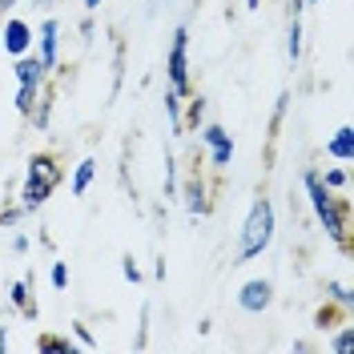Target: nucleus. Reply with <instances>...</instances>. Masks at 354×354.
Instances as JSON below:
<instances>
[{
    "label": "nucleus",
    "mask_w": 354,
    "mask_h": 354,
    "mask_svg": "<svg viewBox=\"0 0 354 354\" xmlns=\"http://www.w3.org/2000/svg\"><path fill=\"white\" fill-rule=\"evenodd\" d=\"M302 189H306V201L314 209V218H318V225L326 230V238L346 254L351 250V201L338 198V189H326L318 169L302 174Z\"/></svg>",
    "instance_id": "f257e3e1"
},
{
    "label": "nucleus",
    "mask_w": 354,
    "mask_h": 354,
    "mask_svg": "<svg viewBox=\"0 0 354 354\" xmlns=\"http://www.w3.org/2000/svg\"><path fill=\"white\" fill-rule=\"evenodd\" d=\"M65 181V165L57 161V153H32L24 165V181H21V198L17 209L21 214H37L44 201L57 194V185Z\"/></svg>",
    "instance_id": "f03ea898"
},
{
    "label": "nucleus",
    "mask_w": 354,
    "mask_h": 354,
    "mask_svg": "<svg viewBox=\"0 0 354 354\" xmlns=\"http://www.w3.org/2000/svg\"><path fill=\"white\" fill-rule=\"evenodd\" d=\"M278 234V214H274V201L270 198H254L250 214L242 221V234H238V262H254L262 258L270 242Z\"/></svg>",
    "instance_id": "7ed1b4c3"
},
{
    "label": "nucleus",
    "mask_w": 354,
    "mask_h": 354,
    "mask_svg": "<svg viewBox=\"0 0 354 354\" xmlns=\"http://www.w3.org/2000/svg\"><path fill=\"white\" fill-rule=\"evenodd\" d=\"M165 81H169V93H177V97L194 93V81H189V24L174 28V44L165 53Z\"/></svg>",
    "instance_id": "20e7f679"
},
{
    "label": "nucleus",
    "mask_w": 354,
    "mask_h": 354,
    "mask_svg": "<svg viewBox=\"0 0 354 354\" xmlns=\"http://www.w3.org/2000/svg\"><path fill=\"white\" fill-rule=\"evenodd\" d=\"M177 198H181V205H185L189 218H205V214L214 209V201H209V185H205L201 169H194V174L185 177V185H177Z\"/></svg>",
    "instance_id": "39448f33"
},
{
    "label": "nucleus",
    "mask_w": 354,
    "mask_h": 354,
    "mask_svg": "<svg viewBox=\"0 0 354 354\" xmlns=\"http://www.w3.org/2000/svg\"><path fill=\"white\" fill-rule=\"evenodd\" d=\"M0 44H4V53L8 57H24V53H32V44H37V32H32V24L21 21V17H8L4 28H0Z\"/></svg>",
    "instance_id": "423d86ee"
},
{
    "label": "nucleus",
    "mask_w": 354,
    "mask_h": 354,
    "mask_svg": "<svg viewBox=\"0 0 354 354\" xmlns=\"http://www.w3.org/2000/svg\"><path fill=\"white\" fill-rule=\"evenodd\" d=\"M201 141H205V149H209V165L214 169H230L234 165V137L221 129V125H201Z\"/></svg>",
    "instance_id": "0eeeda50"
},
{
    "label": "nucleus",
    "mask_w": 354,
    "mask_h": 354,
    "mask_svg": "<svg viewBox=\"0 0 354 354\" xmlns=\"http://www.w3.org/2000/svg\"><path fill=\"white\" fill-rule=\"evenodd\" d=\"M238 306H242L245 314H266V310L274 306V282H270V278H250V282H242Z\"/></svg>",
    "instance_id": "6e6552de"
},
{
    "label": "nucleus",
    "mask_w": 354,
    "mask_h": 354,
    "mask_svg": "<svg viewBox=\"0 0 354 354\" xmlns=\"http://www.w3.org/2000/svg\"><path fill=\"white\" fill-rule=\"evenodd\" d=\"M37 41H41L37 57L48 65V73L61 68V21H57V17H48V21L41 24V37H37Z\"/></svg>",
    "instance_id": "1a4fd4ad"
},
{
    "label": "nucleus",
    "mask_w": 354,
    "mask_h": 354,
    "mask_svg": "<svg viewBox=\"0 0 354 354\" xmlns=\"http://www.w3.org/2000/svg\"><path fill=\"white\" fill-rule=\"evenodd\" d=\"M8 302L21 310L28 322H37V318H41V306L32 302V274H24L21 282H12V290H8Z\"/></svg>",
    "instance_id": "9d476101"
},
{
    "label": "nucleus",
    "mask_w": 354,
    "mask_h": 354,
    "mask_svg": "<svg viewBox=\"0 0 354 354\" xmlns=\"http://www.w3.org/2000/svg\"><path fill=\"white\" fill-rule=\"evenodd\" d=\"M12 73H17V81H32V85H44V81H48V65H44L37 53H24V57H17Z\"/></svg>",
    "instance_id": "9b49d317"
},
{
    "label": "nucleus",
    "mask_w": 354,
    "mask_h": 354,
    "mask_svg": "<svg viewBox=\"0 0 354 354\" xmlns=\"http://www.w3.org/2000/svg\"><path fill=\"white\" fill-rule=\"evenodd\" d=\"M93 177H97V157H81V161L73 165V181H68L73 198H85L88 185H93Z\"/></svg>",
    "instance_id": "f8f14e48"
},
{
    "label": "nucleus",
    "mask_w": 354,
    "mask_h": 354,
    "mask_svg": "<svg viewBox=\"0 0 354 354\" xmlns=\"http://www.w3.org/2000/svg\"><path fill=\"white\" fill-rule=\"evenodd\" d=\"M53 88L44 85L41 88V97H37V105H32V113H28V121H32V129L37 133H48V121H53Z\"/></svg>",
    "instance_id": "ddd939ff"
},
{
    "label": "nucleus",
    "mask_w": 354,
    "mask_h": 354,
    "mask_svg": "<svg viewBox=\"0 0 354 354\" xmlns=\"http://www.w3.org/2000/svg\"><path fill=\"white\" fill-rule=\"evenodd\" d=\"M181 105H185V113H181V129L185 133L201 129V125H205V97H194V93H189Z\"/></svg>",
    "instance_id": "4468645a"
},
{
    "label": "nucleus",
    "mask_w": 354,
    "mask_h": 354,
    "mask_svg": "<svg viewBox=\"0 0 354 354\" xmlns=\"http://www.w3.org/2000/svg\"><path fill=\"white\" fill-rule=\"evenodd\" d=\"M326 153H330L334 161H351V157H354V129H351V125H342V129L326 141Z\"/></svg>",
    "instance_id": "2eb2a0df"
},
{
    "label": "nucleus",
    "mask_w": 354,
    "mask_h": 354,
    "mask_svg": "<svg viewBox=\"0 0 354 354\" xmlns=\"http://www.w3.org/2000/svg\"><path fill=\"white\" fill-rule=\"evenodd\" d=\"M48 85V81H44ZM44 85H32V81H17V113L21 117H28L32 113V105H37V97H41Z\"/></svg>",
    "instance_id": "dca6fc26"
},
{
    "label": "nucleus",
    "mask_w": 354,
    "mask_h": 354,
    "mask_svg": "<svg viewBox=\"0 0 354 354\" xmlns=\"http://www.w3.org/2000/svg\"><path fill=\"white\" fill-rule=\"evenodd\" d=\"M286 57L290 65L302 61V17H294V12H290V32H286Z\"/></svg>",
    "instance_id": "f3484780"
},
{
    "label": "nucleus",
    "mask_w": 354,
    "mask_h": 354,
    "mask_svg": "<svg viewBox=\"0 0 354 354\" xmlns=\"http://www.w3.org/2000/svg\"><path fill=\"white\" fill-rule=\"evenodd\" d=\"M326 302L351 314V310H354V290L346 286V282H326Z\"/></svg>",
    "instance_id": "a211bd4d"
},
{
    "label": "nucleus",
    "mask_w": 354,
    "mask_h": 354,
    "mask_svg": "<svg viewBox=\"0 0 354 354\" xmlns=\"http://www.w3.org/2000/svg\"><path fill=\"white\" fill-rule=\"evenodd\" d=\"M37 351H48V354H73L77 346L61 338V334H37Z\"/></svg>",
    "instance_id": "6ab92c4d"
},
{
    "label": "nucleus",
    "mask_w": 354,
    "mask_h": 354,
    "mask_svg": "<svg viewBox=\"0 0 354 354\" xmlns=\"http://www.w3.org/2000/svg\"><path fill=\"white\" fill-rule=\"evenodd\" d=\"M181 101L185 97H177V93H165V113H169V129H174V137H181Z\"/></svg>",
    "instance_id": "aec40b11"
},
{
    "label": "nucleus",
    "mask_w": 354,
    "mask_h": 354,
    "mask_svg": "<svg viewBox=\"0 0 354 354\" xmlns=\"http://www.w3.org/2000/svg\"><path fill=\"white\" fill-rule=\"evenodd\" d=\"M330 351H334V354H351V351H354V326H351V322H346V326H342V330L334 334Z\"/></svg>",
    "instance_id": "412c9836"
},
{
    "label": "nucleus",
    "mask_w": 354,
    "mask_h": 354,
    "mask_svg": "<svg viewBox=\"0 0 354 354\" xmlns=\"http://www.w3.org/2000/svg\"><path fill=\"white\" fill-rule=\"evenodd\" d=\"M322 185H326V189H346V185H351V174H346V169H326V174H322Z\"/></svg>",
    "instance_id": "4be33fe9"
},
{
    "label": "nucleus",
    "mask_w": 354,
    "mask_h": 354,
    "mask_svg": "<svg viewBox=\"0 0 354 354\" xmlns=\"http://www.w3.org/2000/svg\"><path fill=\"white\" fill-rule=\"evenodd\" d=\"M73 338H77V346H85V351H97V338L88 330L85 322H73Z\"/></svg>",
    "instance_id": "5701e85b"
},
{
    "label": "nucleus",
    "mask_w": 354,
    "mask_h": 354,
    "mask_svg": "<svg viewBox=\"0 0 354 354\" xmlns=\"http://www.w3.org/2000/svg\"><path fill=\"white\" fill-rule=\"evenodd\" d=\"M48 282H53V290H65L68 286V266L65 262H53V266H48Z\"/></svg>",
    "instance_id": "b1692460"
},
{
    "label": "nucleus",
    "mask_w": 354,
    "mask_h": 354,
    "mask_svg": "<svg viewBox=\"0 0 354 354\" xmlns=\"http://www.w3.org/2000/svg\"><path fill=\"white\" fill-rule=\"evenodd\" d=\"M121 274H125V282H133V286L145 278V274H141V266L133 262V254H125V258H121Z\"/></svg>",
    "instance_id": "393cba45"
},
{
    "label": "nucleus",
    "mask_w": 354,
    "mask_h": 354,
    "mask_svg": "<svg viewBox=\"0 0 354 354\" xmlns=\"http://www.w3.org/2000/svg\"><path fill=\"white\" fill-rule=\"evenodd\" d=\"M286 101H290V93H282V97H278V105H274V125L282 121V113H286Z\"/></svg>",
    "instance_id": "a878e982"
},
{
    "label": "nucleus",
    "mask_w": 354,
    "mask_h": 354,
    "mask_svg": "<svg viewBox=\"0 0 354 354\" xmlns=\"http://www.w3.org/2000/svg\"><path fill=\"white\" fill-rule=\"evenodd\" d=\"M24 250H28V238H24V234H17V238H12V254H24Z\"/></svg>",
    "instance_id": "bb28decb"
},
{
    "label": "nucleus",
    "mask_w": 354,
    "mask_h": 354,
    "mask_svg": "<svg viewBox=\"0 0 354 354\" xmlns=\"http://www.w3.org/2000/svg\"><path fill=\"white\" fill-rule=\"evenodd\" d=\"M8 351V330H4V326H0V354Z\"/></svg>",
    "instance_id": "cd10ccee"
},
{
    "label": "nucleus",
    "mask_w": 354,
    "mask_h": 354,
    "mask_svg": "<svg viewBox=\"0 0 354 354\" xmlns=\"http://www.w3.org/2000/svg\"><path fill=\"white\" fill-rule=\"evenodd\" d=\"M8 8H17V0H0V17H4Z\"/></svg>",
    "instance_id": "c85d7f7f"
},
{
    "label": "nucleus",
    "mask_w": 354,
    "mask_h": 354,
    "mask_svg": "<svg viewBox=\"0 0 354 354\" xmlns=\"http://www.w3.org/2000/svg\"><path fill=\"white\" fill-rule=\"evenodd\" d=\"M28 4H41V8H53V4H61V0H28Z\"/></svg>",
    "instance_id": "c756f323"
},
{
    "label": "nucleus",
    "mask_w": 354,
    "mask_h": 354,
    "mask_svg": "<svg viewBox=\"0 0 354 354\" xmlns=\"http://www.w3.org/2000/svg\"><path fill=\"white\" fill-rule=\"evenodd\" d=\"M81 4H85L88 12H97V8H101V0H81Z\"/></svg>",
    "instance_id": "7c9ffc66"
},
{
    "label": "nucleus",
    "mask_w": 354,
    "mask_h": 354,
    "mask_svg": "<svg viewBox=\"0 0 354 354\" xmlns=\"http://www.w3.org/2000/svg\"><path fill=\"white\" fill-rule=\"evenodd\" d=\"M245 8H262V0H245Z\"/></svg>",
    "instance_id": "2f4dec72"
},
{
    "label": "nucleus",
    "mask_w": 354,
    "mask_h": 354,
    "mask_svg": "<svg viewBox=\"0 0 354 354\" xmlns=\"http://www.w3.org/2000/svg\"><path fill=\"white\" fill-rule=\"evenodd\" d=\"M306 4H318V0H306Z\"/></svg>",
    "instance_id": "473e14b6"
}]
</instances>
